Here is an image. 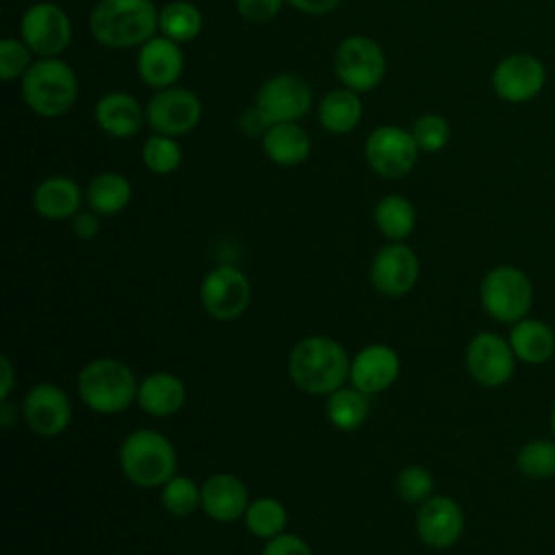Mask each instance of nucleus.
<instances>
[{
    "label": "nucleus",
    "instance_id": "14",
    "mask_svg": "<svg viewBox=\"0 0 555 555\" xmlns=\"http://www.w3.org/2000/svg\"><path fill=\"white\" fill-rule=\"evenodd\" d=\"M421 275V262L416 251L403 241H390L379 247L371 262V282L375 291L388 297H401L410 293Z\"/></svg>",
    "mask_w": 555,
    "mask_h": 555
},
{
    "label": "nucleus",
    "instance_id": "41",
    "mask_svg": "<svg viewBox=\"0 0 555 555\" xmlns=\"http://www.w3.org/2000/svg\"><path fill=\"white\" fill-rule=\"evenodd\" d=\"M100 215L93 212L91 208L89 210H78L74 217H72V232L82 238V241H89L93 238L98 232H100Z\"/></svg>",
    "mask_w": 555,
    "mask_h": 555
},
{
    "label": "nucleus",
    "instance_id": "27",
    "mask_svg": "<svg viewBox=\"0 0 555 555\" xmlns=\"http://www.w3.org/2000/svg\"><path fill=\"white\" fill-rule=\"evenodd\" d=\"M85 197L93 212H98L100 217H113L126 210V206L130 204L132 184L119 171H102L91 178Z\"/></svg>",
    "mask_w": 555,
    "mask_h": 555
},
{
    "label": "nucleus",
    "instance_id": "44",
    "mask_svg": "<svg viewBox=\"0 0 555 555\" xmlns=\"http://www.w3.org/2000/svg\"><path fill=\"white\" fill-rule=\"evenodd\" d=\"M551 431H553V438H555V401H553V408H551Z\"/></svg>",
    "mask_w": 555,
    "mask_h": 555
},
{
    "label": "nucleus",
    "instance_id": "20",
    "mask_svg": "<svg viewBox=\"0 0 555 555\" xmlns=\"http://www.w3.org/2000/svg\"><path fill=\"white\" fill-rule=\"evenodd\" d=\"M247 505V486L232 473H215L202 483V509L217 522H232L245 516Z\"/></svg>",
    "mask_w": 555,
    "mask_h": 555
},
{
    "label": "nucleus",
    "instance_id": "42",
    "mask_svg": "<svg viewBox=\"0 0 555 555\" xmlns=\"http://www.w3.org/2000/svg\"><path fill=\"white\" fill-rule=\"evenodd\" d=\"M340 2L343 0H286L288 7L306 15H327L334 9H338Z\"/></svg>",
    "mask_w": 555,
    "mask_h": 555
},
{
    "label": "nucleus",
    "instance_id": "13",
    "mask_svg": "<svg viewBox=\"0 0 555 555\" xmlns=\"http://www.w3.org/2000/svg\"><path fill=\"white\" fill-rule=\"evenodd\" d=\"M254 106L262 111L269 124L299 121L312 108V89L297 74H275L258 87Z\"/></svg>",
    "mask_w": 555,
    "mask_h": 555
},
{
    "label": "nucleus",
    "instance_id": "35",
    "mask_svg": "<svg viewBox=\"0 0 555 555\" xmlns=\"http://www.w3.org/2000/svg\"><path fill=\"white\" fill-rule=\"evenodd\" d=\"M421 152H440L451 139L449 121L438 113H425L412 121L410 128Z\"/></svg>",
    "mask_w": 555,
    "mask_h": 555
},
{
    "label": "nucleus",
    "instance_id": "16",
    "mask_svg": "<svg viewBox=\"0 0 555 555\" xmlns=\"http://www.w3.org/2000/svg\"><path fill=\"white\" fill-rule=\"evenodd\" d=\"M22 414L35 434L59 436L72 421V401L61 386L41 382L26 392L22 401Z\"/></svg>",
    "mask_w": 555,
    "mask_h": 555
},
{
    "label": "nucleus",
    "instance_id": "38",
    "mask_svg": "<svg viewBox=\"0 0 555 555\" xmlns=\"http://www.w3.org/2000/svg\"><path fill=\"white\" fill-rule=\"evenodd\" d=\"M286 0H236V11L245 22L267 24L278 17Z\"/></svg>",
    "mask_w": 555,
    "mask_h": 555
},
{
    "label": "nucleus",
    "instance_id": "40",
    "mask_svg": "<svg viewBox=\"0 0 555 555\" xmlns=\"http://www.w3.org/2000/svg\"><path fill=\"white\" fill-rule=\"evenodd\" d=\"M269 119L262 115V111L258 106L247 108L241 117H238V128L243 134L251 137V139H262V134L269 130Z\"/></svg>",
    "mask_w": 555,
    "mask_h": 555
},
{
    "label": "nucleus",
    "instance_id": "32",
    "mask_svg": "<svg viewBox=\"0 0 555 555\" xmlns=\"http://www.w3.org/2000/svg\"><path fill=\"white\" fill-rule=\"evenodd\" d=\"M243 518H245V527L249 529V533L256 538H264V540H271V538L284 533L286 522H288L286 507L273 496H260V499L251 501L247 505V512Z\"/></svg>",
    "mask_w": 555,
    "mask_h": 555
},
{
    "label": "nucleus",
    "instance_id": "36",
    "mask_svg": "<svg viewBox=\"0 0 555 555\" xmlns=\"http://www.w3.org/2000/svg\"><path fill=\"white\" fill-rule=\"evenodd\" d=\"M33 52L30 48L15 37H4L0 41V78L4 82L9 80H22L24 74L30 69L33 61Z\"/></svg>",
    "mask_w": 555,
    "mask_h": 555
},
{
    "label": "nucleus",
    "instance_id": "12",
    "mask_svg": "<svg viewBox=\"0 0 555 555\" xmlns=\"http://www.w3.org/2000/svg\"><path fill=\"white\" fill-rule=\"evenodd\" d=\"M202 119L199 98L184 87H167L154 91L145 104V124L167 137H180L191 132Z\"/></svg>",
    "mask_w": 555,
    "mask_h": 555
},
{
    "label": "nucleus",
    "instance_id": "9",
    "mask_svg": "<svg viewBox=\"0 0 555 555\" xmlns=\"http://www.w3.org/2000/svg\"><path fill=\"white\" fill-rule=\"evenodd\" d=\"M20 39L35 59L61 56L72 43V20L54 2H33L22 13Z\"/></svg>",
    "mask_w": 555,
    "mask_h": 555
},
{
    "label": "nucleus",
    "instance_id": "43",
    "mask_svg": "<svg viewBox=\"0 0 555 555\" xmlns=\"http://www.w3.org/2000/svg\"><path fill=\"white\" fill-rule=\"evenodd\" d=\"M0 362H2V377H4L2 390H0V401H7L9 395H11V386H13V366H11V360L7 356H2Z\"/></svg>",
    "mask_w": 555,
    "mask_h": 555
},
{
    "label": "nucleus",
    "instance_id": "31",
    "mask_svg": "<svg viewBox=\"0 0 555 555\" xmlns=\"http://www.w3.org/2000/svg\"><path fill=\"white\" fill-rule=\"evenodd\" d=\"M516 468L531 481H546L555 477V438L527 440L516 455Z\"/></svg>",
    "mask_w": 555,
    "mask_h": 555
},
{
    "label": "nucleus",
    "instance_id": "10",
    "mask_svg": "<svg viewBox=\"0 0 555 555\" xmlns=\"http://www.w3.org/2000/svg\"><path fill=\"white\" fill-rule=\"evenodd\" d=\"M251 299V286L247 275L232 267L219 264L210 269L199 284V301L208 317L215 321L238 319Z\"/></svg>",
    "mask_w": 555,
    "mask_h": 555
},
{
    "label": "nucleus",
    "instance_id": "25",
    "mask_svg": "<svg viewBox=\"0 0 555 555\" xmlns=\"http://www.w3.org/2000/svg\"><path fill=\"white\" fill-rule=\"evenodd\" d=\"M507 340L514 349V356L522 364H544L555 356V332L553 327L533 317H525L509 325Z\"/></svg>",
    "mask_w": 555,
    "mask_h": 555
},
{
    "label": "nucleus",
    "instance_id": "21",
    "mask_svg": "<svg viewBox=\"0 0 555 555\" xmlns=\"http://www.w3.org/2000/svg\"><path fill=\"white\" fill-rule=\"evenodd\" d=\"M93 119L104 134L113 139H130L145 121V108L126 91H108L95 102Z\"/></svg>",
    "mask_w": 555,
    "mask_h": 555
},
{
    "label": "nucleus",
    "instance_id": "26",
    "mask_svg": "<svg viewBox=\"0 0 555 555\" xmlns=\"http://www.w3.org/2000/svg\"><path fill=\"white\" fill-rule=\"evenodd\" d=\"M360 95L362 93L349 87H336L327 91L317 106V119L321 128L330 134H347L356 130L364 113Z\"/></svg>",
    "mask_w": 555,
    "mask_h": 555
},
{
    "label": "nucleus",
    "instance_id": "24",
    "mask_svg": "<svg viewBox=\"0 0 555 555\" xmlns=\"http://www.w3.org/2000/svg\"><path fill=\"white\" fill-rule=\"evenodd\" d=\"M264 156L280 167H295L308 160L312 141L304 126L297 121H280L271 124L269 130L260 139Z\"/></svg>",
    "mask_w": 555,
    "mask_h": 555
},
{
    "label": "nucleus",
    "instance_id": "5",
    "mask_svg": "<svg viewBox=\"0 0 555 555\" xmlns=\"http://www.w3.org/2000/svg\"><path fill=\"white\" fill-rule=\"evenodd\" d=\"M121 473L139 488H156L176 475L173 442L156 429H137L119 447Z\"/></svg>",
    "mask_w": 555,
    "mask_h": 555
},
{
    "label": "nucleus",
    "instance_id": "28",
    "mask_svg": "<svg viewBox=\"0 0 555 555\" xmlns=\"http://www.w3.org/2000/svg\"><path fill=\"white\" fill-rule=\"evenodd\" d=\"M375 228L390 241H405L416 228V208L403 195H386L373 208Z\"/></svg>",
    "mask_w": 555,
    "mask_h": 555
},
{
    "label": "nucleus",
    "instance_id": "2",
    "mask_svg": "<svg viewBox=\"0 0 555 555\" xmlns=\"http://www.w3.org/2000/svg\"><path fill=\"white\" fill-rule=\"evenodd\" d=\"M158 11L154 0H98L89 30L104 48H139L158 33Z\"/></svg>",
    "mask_w": 555,
    "mask_h": 555
},
{
    "label": "nucleus",
    "instance_id": "33",
    "mask_svg": "<svg viewBox=\"0 0 555 555\" xmlns=\"http://www.w3.org/2000/svg\"><path fill=\"white\" fill-rule=\"evenodd\" d=\"M141 160L147 171L156 176H169L182 163V147L176 137L154 132L141 147Z\"/></svg>",
    "mask_w": 555,
    "mask_h": 555
},
{
    "label": "nucleus",
    "instance_id": "7",
    "mask_svg": "<svg viewBox=\"0 0 555 555\" xmlns=\"http://www.w3.org/2000/svg\"><path fill=\"white\" fill-rule=\"evenodd\" d=\"M334 72L343 87L369 93L386 76V54L373 37L349 35L336 46Z\"/></svg>",
    "mask_w": 555,
    "mask_h": 555
},
{
    "label": "nucleus",
    "instance_id": "6",
    "mask_svg": "<svg viewBox=\"0 0 555 555\" xmlns=\"http://www.w3.org/2000/svg\"><path fill=\"white\" fill-rule=\"evenodd\" d=\"M479 299L490 319L514 325L516 321L529 317L533 304V284L522 269L514 264H496L483 275Z\"/></svg>",
    "mask_w": 555,
    "mask_h": 555
},
{
    "label": "nucleus",
    "instance_id": "11",
    "mask_svg": "<svg viewBox=\"0 0 555 555\" xmlns=\"http://www.w3.org/2000/svg\"><path fill=\"white\" fill-rule=\"evenodd\" d=\"M516 362L509 340L496 332H477L466 345V369L483 388L505 386L514 377Z\"/></svg>",
    "mask_w": 555,
    "mask_h": 555
},
{
    "label": "nucleus",
    "instance_id": "39",
    "mask_svg": "<svg viewBox=\"0 0 555 555\" xmlns=\"http://www.w3.org/2000/svg\"><path fill=\"white\" fill-rule=\"evenodd\" d=\"M262 555H312L310 544L295 533H280L267 540Z\"/></svg>",
    "mask_w": 555,
    "mask_h": 555
},
{
    "label": "nucleus",
    "instance_id": "3",
    "mask_svg": "<svg viewBox=\"0 0 555 555\" xmlns=\"http://www.w3.org/2000/svg\"><path fill=\"white\" fill-rule=\"evenodd\" d=\"M22 98L39 117H61L78 100V76L61 56L35 59L22 78Z\"/></svg>",
    "mask_w": 555,
    "mask_h": 555
},
{
    "label": "nucleus",
    "instance_id": "22",
    "mask_svg": "<svg viewBox=\"0 0 555 555\" xmlns=\"http://www.w3.org/2000/svg\"><path fill=\"white\" fill-rule=\"evenodd\" d=\"M85 193L69 176H48L33 191V208L48 221L72 219L82 206Z\"/></svg>",
    "mask_w": 555,
    "mask_h": 555
},
{
    "label": "nucleus",
    "instance_id": "23",
    "mask_svg": "<svg viewBox=\"0 0 555 555\" xmlns=\"http://www.w3.org/2000/svg\"><path fill=\"white\" fill-rule=\"evenodd\" d=\"M186 401V388L182 379L169 371L150 373L139 382L137 403L139 408L156 418L171 416L180 412Z\"/></svg>",
    "mask_w": 555,
    "mask_h": 555
},
{
    "label": "nucleus",
    "instance_id": "4",
    "mask_svg": "<svg viewBox=\"0 0 555 555\" xmlns=\"http://www.w3.org/2000/svg\"><path fill=\"white\" fill-rule=\"evenodd\" d=\"M139 382L132 369L115 358H95L78 373V395L98 414H119L137 401Z\"/></svg>",
    "mask_w": 555,
    "mask_h": 555
},
{
    "label": "nucleus",
    "instance_id": "8",
    "mask_svg": "<svg viewBox=\"0 0 555 555\" xmlns=\"http://www.w3.org/2000/svg\"><path fill=\"white\" fill-rule=\"evenodd\" d=\"M418 145L410 130L384 124L369 132L364 141L366 165L386 180L405 178L418 163Z\"/></svg>",
    "mask_w": 555,
    "mask_h": 555
},
{
    "label": "nucleus",
    "instance_id": "15",
    "mask_svg": "<svg viewBox=\"0 0 555 555\" xmlns=\"http://www.w3.org/2000/svg\"><path fill=\"white\" fill-rule=\"evenodd\" d=\"M416 533L423 544L447 551L464 533V512L451 496L431 494L416 512Z\"/></svg>",
    "mask_w": 555,
    "mask_h": 555
},
{
    "label": "nucleus",
    "instance_id": "30",
    "mask_svg": "<svg viewBox=\"0 0 555 555\" xmlns=\"http://www.w3.org/2000/svg\"><path fill=\"white\" fill-rule=\"evenodd\" d=\"M369 395L360 392L353 386H340L327 395L325 416L327 421L343 431L358 429L369 416Z\"/></svg>",
    "mask_w": 555,
    "mask_h": 555
},
{
    "label": "nucleus",
    "instance_id": "37",
    "mask_svg": "<svg viewBox=\"0 0 555 555\" xmlns=\"http://www.w3.org/2000/svg\"><path fill=\"white\" fill-rule=\"evenodd\" d=\"M397 494L408 503H423L434 492V475L418 464H410L399 470L395 481Z\"/></svg>",
    "mask_w": 555,
    "mask_h": 555
},
{
    "label": "nucleus",
    "instance_id": "34",
    "mask_svg": "<svg viewBox=\"0 0 555 555\" xmlns=\"http://www.w3.org/2000/svg\"><path fill=\"white\" fill-rule=\"evenodd\" d=\"M160 501L171 516H191L197 507H202V486H197L191 477L173 475L163 483Z\"/></svg>",
    "mask_w": 555,
    "mask_h": 555
},
{
    "label": "nucleus",
    "instance_id": "29",
    "mask_svg": "<svg viewBox=\"0 0 555 555\" xmlns=\"http://www.w3.org/2000/svg\"><path fill=\"white\" fill-rule=\"evenodd\" d=\"M202 28H204L202 11L189 0L167 2L158 11V35H165L180 46L197 39Z\"/></svg>",
    "mask_w": 555,
    "mask_h": 555
},
{
    "label": "nucleus",
    "instance_id": "17",
    "mask_svg": "<svg viewBox=\"0 0 555 555\" xmlns=\"http://www.w3.org/2000/svg\"><path fill=\"white\" fill-rule=\"evenodd\" d=\"M544 65L525 52L505 56L492 72L494 93L512 104L527 102L535 98L544 87Z\"/></svg>",
    "mask_w": 555,
    "mask_h": 555
},
{
    "label": "nucleus",
    "instance_id": "18",
    "mask_svg": "<svg viewBox=\"0 0 555 555\" xmlns=\"http://www.w3.org/2000/svg\"><path fill=\"white\" fill-rule=\"evenodd\" d=\"M184 69L180 43L165 35H154L137 52V74L141 82L154 91L178 85Z\"/></svg>",
    "mask_w": 555,
    "mask_h": 555
},
{
    "label": "nucleus",
    "instance_id": "19",
    "mask_svg": "<svg viewBox=\"0 0 555 555\" xmlns=\"http://www.w3.org/2000/svg\"><path fill=\"white\" fill-rule=\"evenodd\" d=\"M399 371L401 362L397 351L388 345L373 343L351 358L349 382L364 395H377L397 382Z\"/></svg>",
    "mask_w": 555,
    "mask_h": 555
},
{
    "label": "nucleus",
    "instance_id": "1",
    "mask_svg": "<svg viewBox=\"0 0 555 555\" xmlns=\"http://www.w3.org/2000/svg\"><path fill=\"white\" fill-rule=\"evenodd\" d=\"M351 358L330 336H306L288 356L291 382L308 395H330L349 379Z\"/></svg>",
    "mask_w": 555,
    "mask_h": 555
}]
</instances>
